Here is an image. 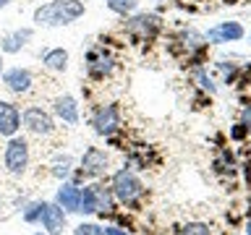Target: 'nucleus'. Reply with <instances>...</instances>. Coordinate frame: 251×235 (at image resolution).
Here are the masks:
<instances>
[{"instance_id": "obj_3", "label": "nucleus", "mask_w": 251, "mask_h": 235, "mask_svg": "<svg viewBox=\"0 0 251 235\" xmlns=\"http://www.w3.org/2000/svg\"><path fill=\"white\" fill-rule=\"evenodd\" d=\"M110 191H113L115 201L126 204V207H136L139 199L144 196V183L133 175L128 167H121L113 175V183H110Z\"/></svg>"}, {"instance_id": "obj_5", "label": "nucleus", "mask_w": 251, "mask_h": 235, "mask_svg": "<svg viewBox=\"0 0 251 235\" xmlns=\"http://www.w3.org/2000/svg\"><path fill=\"white\" fill-rule=\"evenodd\" d=\"M21 123L34 136H50V133H55V118L42 107H26L21 115Z\"/></svg>"}, {"instance_id": "obj_6", "label": "nucleus", "mask_w": 251, "mask_h": 235, "mask_svg": "<svg viewBox=\"0 0 251 235\" xmlns=\"http://www.w3.org/2000/svg\"><path fill=\"white\" fill-rule=\"evenodd\" d=\"M92 128L100 136H113L121 128V110H118V105H100L92 113Z\"/></svg>"}, {"instance_id": "obj_12", "label": "nucleus", "mask_w": 251, "mask_h": 235, "mask_svg": "<svg viewBox=\"0 0 251 235\" xmlns=\"http://www.w3.org/2000/svg\"><path fill=\"white\" fill-rule=\"evenodd\" d=\"M126 31H131V34H139L141 39L154 37L157 31H160V19H157L154 13L133 16V19H126Z\"/></svg>"}, {"instance_id": "obj_11", "label": "nucleus", "mask_w": 251, "mask_h": 235, "mask_svg": "<svg viewBox=\"0 0 251 235\" xmlns=\"http://www.w3.org/2000/svg\"><path fill=\"white\" fill-rule=\"evenodd\" d=\"M243 34H246V29L238 21H223V24L209 29L207 39L215 45H225V42H238V39H243Z\"/></svg>"}, {"instance_id": "obj_28", "label": "nucleus", "mask_w": 251, "mask_h": 235, "mask_svg": "<svg viewBox=\"0 0 251 235\" xmlns=\"http://www.w3.org/2000/svg\"><path fill=\"white\" fill-rule=\"evenodd\" d=\"M157 3H168V0H157Z\"/></svg>"}, {"instance_id": "obj_20", "label": "nucleus", "mask_w": 251, "mask_h": 235, "mask_svg": "<svg viewBox=\"0 0 251 235\" xmlns=\"http://www.w3.org/2000/svg\"><path fill=\"white\" fill-rule=\"evenodd\" d=\"M74 235H105V227H100L94 222H81L74 227Z\"/></svg>"}, {"instance_id": "obj_23", "label": "nucleus", "mask_w": 251, "mask_h": 235, "mask_svg": "<svg viewBox=\"0 0 251 235\" xmlns=\"http://www.w3.org/2000/svg\"><path fill=\"white\" fill-rule=\"evenodd\" d=\"M246 125H243V123H238V125H235V128H233V139H243V136H246Z\"/></svg>"}, {"instance_id": "obj_10", "label": "nucleus", "mask_w": 251, "mask_h": 235, "mask_svg": "<svg viewBox=\"0 0 251 235\" xmlns=\"http://www.w3.org/2000/svg\"><path fill=\"white\" fill-rule=\"evenodd\" d=\"M31 84H34V76H31L29 68L16 66V68H8L3 73V86L13 94H26L31 89Z\"/></svg>"}, {"instance_id": "obj_26", "label": "nucleus", "mask_w": 251, "mask_h": 235, "mask_svg": "<svg viewBox=\"0 0 251 235\" xmlns=\"http://www.w3.org/2000/svg\"><path fill=\"white\" fill-rule=\"evenodd\" d=\"M8 3H11V0H0V8H5Z\"/></svg>"}, {"instance_id": "obj_2", "label": "nucleus", "mask_w": 251, "mask_h": 235, "mask_svg": "<svg viewBox=\"0 0 251 235\" xmlns=\"http://www.w3.org/2000/svg\"><path fill=\"white\" fill-rule=\"evenodd\" d=\"M115 204V196L110 188L102 183H92L81 188V199H78V214H110Z\"/></svg>"}, {"instance_id": "obj_9", "label": "nucleus", "mask_w": 251, "mask_h": 235, "mask_svg": "<svg viewBox=\"0 0 251 235\" xmlns=\"http://www.w3.org/2000/svg\"><path fill=\"white\" fill-rule=\"evenodd\" d=\"M21 131V110L8 99H0V136L13 139Z\"/></svg>"}, {"instance_id": "obj_18", "label": "nucleus", "mask_w": 251, "mask_h": 235, "mask_svg": "<svg viewBox=\"0 0 251 235\" xmlns=\"http://www.w3.org/2000/svg\"><path fill=\"white\" fill-rule=\"evenodd\" d=\"M42 207H45V201L29 204V207L24 209V222H26V225H37L39 222V214H42Z\"/></svg>"}, {"instance_id": "obj_24", "label": "nucleus", "mask_w": 251, "mask_h": 235, "mask_svg": "<svg viewBox=\"0 0 251 235\" xmlns=\"http://www.w3.org/2000/svg\"><path fill=\"white\" fill-rule=\"evenodd\" d=\"M105 235H128V233L121 230V227H115V225H107L105 227Z\"/></svg>"}, {"instance_id": "obj_8", "label": "nucleus", "mask_w": 251, "mask_h": 235, "mask_svg": "<svg viewBox=\"0 0 251 235\" xmlns=\"http://www.w3.org/2000/svg\"><path fill=\"white\" fill-rule=\"evenodd\" d=\"M107 164H110V157L102 152L100 146H86L84 154H81V172L84 175H105L107 172Z\"/></svg>"}, {"instance_id": "obj_4", "label": "nucleus", "mask_w": 251, "mask_h": 235, "mask_svg": "<svg viewBox=\"0 0 251 235\" xmlns=\"http://www.w3.org/2000/svg\"><path fill=\"white\" fill-rule=\"evenodd\" d=\"M29 160H31V152H29V141L21 139L16 133L13 139H8L5 144V152H3V164L8 170V175L13 178H21L24 172L29 170Z\"/></svg>"}, {"instance_id": "obj_21", "label": "nucleus", "mask_w": 251, "mask_h": 235, "mask_svg": "<svg viewBox=\"0 0 251 235\" xmlns=\"http://www.w3.org/2000/svg\"><path fill=\"white\" fill-rule=\"evenodd\" d=\"M178 235H212V230H209V225H204V222H188Z\"/></svg>"}, {"instance_id": "obj_16", "label": "nucleus", "mask_w": 251, "mask_h": 235, "mask_svg": "<svg viewBox=\"0 0 251 235\" xmlns=\"http://www.w3.org/2000/svg\"><path fill=\"white\" fill-rule=\"evenodd\" d=\"M42 66L50 68V70H66L68 68V50L63 47H52L42 55Z\"/></svg>"}, {"instance_id": "obj_7", "label": "nucleus", "mask_w": 251, "mask_h": 235, "mask_svg": "<svg viewBox=\"0 0 251 235\" xmlns=\"http://www.w3.org/2000/svg\"><path fill=\"white\" fill-rule=\"evenodd\" d=\"M39 225L45 227L47 235H63V230L68 225V217L55 201H45L42 214H39Z\"/></svg>"}, {"instance_id": "obj_22", "label": "nucleus", "mask_w": 251, "mask_h": 235, "mask_svg": "<svg viewBox=\"0 0 251 235\" xmlns=\"http://www.w3.org/2000/svg\"><path fill=\"white\" fill-rule=\"evenodd\" d=\"M243 125H246V131L251 133V105L246 107V110H243V120H241Z\"/></svg>"}, {"instance_id": "obj_13", "label": "nucleus", "mask_w": 251, "mask_h": 235, "mask_svg": "<svg viewBox=\"0 0 251 235\" xmlns=\"http://www.w3.org/2000/svg\"><path fill=\"white\" fill-rule=\"evenodd\" d=\"M52 118L68 123V125H76L78 123V102L76 97L71 94H60V97L52 99Z\"/></svg>"}, {"instance_id": "obj_15", "label": "nucleus", "mask_w": 251, "mask_h": 235, "mask_svg": "<svg viewBox=\"0 0 251 235\" xmlns=\"http://www.w3.org/2000/svg\"><path fill=\"white\" fill-rule=\"evenodd\" d=\"M78 199H81V188L74 186V183H63L58 188V193H55V204L71 214V212H78Z\"/></svg>"}, {"instance_id": "obj_25", "label": "nucleus", "mask_w": 251, "mask_h": 235, "mask_svg": "<svg viewBox=\"0 0 251 235\" xmlns=\"http://www.w3.org/2000/svg\"><path fill=\"white\" fill-rule=\"evenodd\" d=\"M246 235H251V219H249V222H246Z\"/></svg>"}, {"instance_id": "obj_27", "label": "nucleus", "mask_w": 251, "mask_h": 235, "mask_svg": "<svg viewBox=\"0 0 251 235\" xmlns=\"http://www.w3.org/2000/svg\"><path fill=\"white\" fill-rule=\"evenodd\" d=\"M0 76H3V60H0Z\"/></svg>"}, {"instance_id": "obj_14", "label": "nucleus", "mask_w": 251, "mask_h": 235, "mask_svg": "<svg viewBox=\"0 0 251 235\" xmlns=\"http://www.w3.org/2000/svg\"><path fill=\"white\" fill-rule=\"evenodd\" d=\"M31 34H34V29H29V26L8 31V34H5L3 39H0V52H5V55H16L19 50H24V47H26V42L31 39Z\"/></svg>"}, {"instance_id": "obj_17", "label": "nucleus", "mask_w": 251, "mask_h": 235, "mask_svg": "<svg viewBox=\"0 0 251 235\" xmlns=\"http://www.w3.org/2000/svg\"><path fill=\"white\" fill-rule=\"evenodd\" d=\"M110 70H113V58H107L105 52H102V58H97V52H89V76L92 78H105Z\"/></svg>"}, {"instance_id": "obj_1", "label": "nucleus", "mask_w": 251, "mask_h": 235, "mask_svg": "<svg viewBox=\"0 0 251 235\" xmlns=\"http://www.w3.org/2000/svg\"><path fill=\"white\" fill-rule=\"evenodd\" d=\"M86 13V5L81 0H50L34 11L37 26H68L78 21Z\"/></svg>"}, {"instance_id": "obj_19", "label": "nucleus", "mask_w": 251, "mask_h": 235, "mask_svg": "<svg viewBox=\"0 0 251 235\" xmlns=\"http://www.w3.org/2000/svg\"><path fill=\"white\" fill-rule=\"evenodd\" d=\"M107 5H110V11H115V13H121V16H126V13H131V11H136V0H107Z\"/></svg>"}, {"instance_id": "obj_29", "label": "nucleus", "mask_w": 251, "mask_h": 235, "mask_svg": "<svg viewBox=\"0 0 251 235\" xmlns=\"http://www.w3.org/2000/svg\"><path fill=\"white\" fill-rule=\"evenodd\" d=\"M34 235H42V233H34ZM45 235H47V233H45Z\"/></svg>"}]
</instances>
